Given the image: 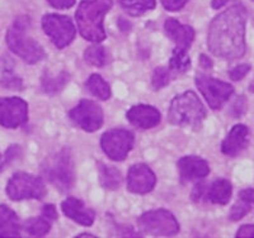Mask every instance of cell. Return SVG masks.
Wrapping results in <instances>:
<instances>
[{"label":"cell","mask_w":254,"mask_h":238,"mask_svg":"<svg viewBox=\"0 0 254 238\" xmlns=\"http://www.w3.org/2000/svg\"><path fill=\"white\" fill-rule=\"evenodd\" d=\"M190 67V58L187 55V51L174 48L173 55L169 60V70L176 74H183Z\"/></svg>","instance_id":"4316f807"},{"label":"cell","mask_w":254,"mask_h":238,"mask_svg":"<svg viewBox=\"0 0 254 238\" xmlns=\"http://www.w3.org/2000/svg\"><path fill=\"white\" fill-rule=\"evenodd\" d=\"M194 81L201 94L203 95V98L212 109H221L222 105L230 99L234 93V88L228 83L210 78L205 74L197 72Z\"/></svg>","instance_id":"ba28073f"},{"label":"cell","mask_w":254,"mask_h":238,"mask_svg":"<svg viewBox=\"0 0 254 238\" xmlns=\"http://www.w3.org/2000/svg\"><path fill=\"white\" fill-rule=\"evenodd\" d=\"M135 137L127 129H112L102 136L101 146L113 161H124L133 147Z\"/></svg>","instance_id":"30bf717a"},{"label":"cell","mask_w":254,"mask_h":238,"mask_svg":"<svg viewBox=\"0 0 254 238\" xmlns=\"http://www.w3.org/2000/svg\"><path fill=\"white\" fill-rule=\"evenodd\" d=\"M1 85L6 89H12V90H20L23 88L22 85V80L18 78L17 75L12 74V72L5 71L3 74V78H1Z\"/></svg>","instance_id":"f546056e"},{"label":"cell","mask_w":254,"mask_h":238,"mask_svg":"<svg viewBox=\"0 0 254 238\" xmlns=\"http://www.w3.org/2000/svg\"><path fill=\"white\" fill-rule=\"evenodd\" d=\"M84 58L92 66L102 67L107 62V52L101 45H92L84 52Z\"/></svg>","instance_id":"83f0119b"},{"label":"cell","mask_w":254,"mask_h":238,"mask_svg":"<svg viewBox=\"0 0 254 238\" xmlns=\"http://www.w3.org/2000/svg\"><path fill=\"white\" fill-rule=\"evenodd\" d=\"M46 187L42 179L27 172L14 174L6 185V195L15 201L24 199L41 200L46 195Z\"/></svg>","instance_id":"8992f818"},{"label":"cell","mask_w":254,"mask_h":238,"mask_svg":"<svg viewBox=\"0 0 254 238\" xmlns=\"http://www.w3.org/2000/svg\"><path fill=\"white\" fill-rule=\"evenodd\" d=\"M229 0H212V3H211V5H212V8L214 9H220L221 6H224L225 4H228Z\"/></svg>","instance_id":"74e56055"},{"label":"cell","mask_w":254,"mask_h":238,"mask_svg":"<svg viewBox=\"0 0 254 238\" xmlns=\"http://www.w3.org/2000/svg\"><path fill=\"white\" fill-rule=\"evenodd\" d=\"M113 5L112 0H83L75 13L79 33L90 42L106 40L103 19Z\"/></svg>","instance_id":"7a4b0ae2"},{"label":"cell","mask_w":254,"mask_h":238,"mask_svg":"<svg viewBox=\"0 0 254 238\" xmlns=\"http://www.w3.org/2000/svg\"><path fill=\"white\" fill-rule=\"evenodd\" d=\"M206 117V109L193 92H186L172 100L168 118L174 126L198 127Z\"/></svg>","instance_id":"5b68a950"},{"label":"cell","mask_w":254,"mask_h":238,"mask_svg":"<svg viewBox=\"0 0 254 238\" xmlns=\"http://www.w3.org/2000/svg\"><path fill=\"white\" fill-rule=\"evenodd\" d=\"M6 166H8V162H6L5 157H4V156L0 153V172L3 171Z\"/></svg>","instance_id":"f35d334b"},{"label":"cell","mask_w":254,"mask_h":238,"mask_svg":"<svg viewBox=\"0 0 254 238\" xmlns=\"http://www.w3.org/2000/svg\"><path fill=\"white\" fill-rule=\"evenodd\" d=\"M122 9L132 17H140L147 10L155 8V0H120Z\"/></svg>","instance_id":"cb8c5ba5"},{"label":"cell","mask_w":254,"mask_h":238,"mask_svg":"<svg viewBox=\"0 0 254 238\" xmlns=\"http://www.w3.org/2000/svg\"><path fill=\"white\" fill-rule=\"evenodd\" d=\"M172 80V71L168 67H158L154 70L151 85L154 90H159L167 86Z\"/></svg>","instance_id":"f1b7e54d"},{"label":"cell","mask_w":254,"mask_h":238,"mask_svg":"<svg viewBox=\"0 0 254 238\" xmlns=\"http://www.w3.org/2000/svg\"><path fill=\"white\" fill-rule=\"evenodd\" d=\"M79 237H93V236L92 235H85V233H84V235H80Z\"/></svg>","instance_id":"ab89813d"},{"label":"cell","mask_w":254,"mask_h":238,"mask_svg":"<svg viewBox=\"0 0 254 238\" xmlns=\"http://www.w3.org/2000/svg\"><path fill=\"white\" fill-rule=\"evenodd\" d=\"M237 237H254V224H246L240 227L237 232Z\"/></svg>","instance_id":"d590c367"},{"label":"cell","mask_w":254,"mask_h":238,"mask_svg":"<svg viewBox=\"0 0 254 238\" xmlns=\"http://www.w3.org/2000/svg\"><path fill=\"white\" fill-rule=\"evenodd\" d=\"M70 119L85 132H94L103 126V110L97 103L83 99L69 113Z\"/></svg>","instance_id":"8fae6325"},{"label":"cell","mask_w":254,"mask_h":238,"mask_svg":"<svg viewBox=\"0 0 254 238\" xmlns=\"http://www.w3.org/2000/svg\"><path fill=\"white\" fill-rule=\"evenodd\" d=\"M29 18L19 17L6 33V43L13 53L26 61L29 65L40 62L45 58V51L40 43L27 35L29 28Z\"/></svg>","instance_id":"3957f363"},{"label":"cell","mask_w":254,"mask_h":238,"mask_svg":"<svg viewBox=\"0 0 254 238\" xmlns=\"http://www.w3.org/2000/svg\"><path fill=\"white\" fill-rule=\"evenodd\" d=\"M140 230L142 233L158 237L174 236L179 232V223L171 212L164 209L150 210L137 219Z\"/></svg>","instance_id":"52a82bcc"},{"label":"cell","mask_w":254,"mask_h":238,"mask_svg":"<svg viewBox=\"0 0 254 238\" xmlns=\"http://www.w3.org/2000/svg\"><path fill=\"white\" fill-rule=\"evenodd\" d=\"M0 237H20V224L17 214L8 205H0Z\"/></svg>","instance_id":"d6986e66"},{"label":"cell","mask_w":254,"mask_h":238,"mask_svg":"<svg viewBox=\"0 0 254 238\" xmlns=\"http://www.w3.org/2000/svg\"><path fill=\"white\" fill-rule=\"evenodd\" d=\"M28 119V105L20 98H0V124L18 128Z\"/></svg>","instance_id":"7c38bea8"},{"label":"cell","mask_w":254,"mask_h":238,"mask_svg":"<svg viewBox=\"0 0 254 238\" xmlns=\"http://www.w3.org/2000/svg\"><path fill=\"white\" fill-rule=\"evenodd\" d=\"M160 1H162L163 6L167 10H169V12H177V10L182 9L187 4L188 0H160Z\"/></svg>","instance_id":"1f68e13d"},{"label":"cell","mask_w":254,"mask_h":238,"mask_svg":"<svg viewBox=\"0 0 254 238\" xmlns=\"http://www.w3.org/2000/svg\"><path fill=\"white\" fill-rule=\"evenodd\" d=\"M63 213L66 215L67 218L76 222L83 226H92L95 218V212L90 208H88L81 200L76 198H67L61 204Z\"/></svg>","instance_id":"e0dca14e"},{"label":"cell","mask_w":254,"mask_h":238,"mask_svg":"<svg viewBox=\"0 0 254 238\" xmlns=\"http://www.w3.org/2000/svg\"><path fill=\"white\" fill-rule=\"evenodd\" d=\"M254 207V189H244L239 192V198H238L237 203L234 204V207L231 208L229 218L231 221H240L244 218L247 214L252 210Z\"/></svg>","instance_id":"ffe728a7"},{"label":"cell","mask_w":254,"mask_h":238,"mask_svg":"<svg viewBox=\"0 0 254 238\" xmlns=\"http://www.w3.org/2000/svg\"><path fill=\"white\" fill-rule=\"evenodd\" d=\"M199 65H201V66L206 70L212 69V61H211L207 56L203 55V53L201 55V57H199Z\"/></svg>","instance_id":"8d00e7d4"},{"label":"cell","mask_w":254,"mask_h":238,"mask_svg":"<svg viewBox=\"0 0 254 238\" xmlns=\"http://www.w3.org/2000/svg\"><path fill=\"white\" fill-rule=\"evenodd\" d=\"M99 178H101V183L104 188L112 190L117 189L122 181L121 172L119 170L103 164H99Z\"/></svg>","instance_id":"d4e9b609"},{"label":"cell","mask_w":254,"mask_h":238,"mask_svg":"<svg viewBox=\"0 0 254 238\" xmlns=\"http://www.w3.org/2000/svg\"><path fill=\"white\" fill-rule=\"evenodd\" d=\"M41 170L45 179L61 192L69 191L74 187L75 171L71 151L69 148H63L60 152L50 156L45 160Z\"/></svg>","instance_id":"277c9868"},{"label":"cell","mask_w":254,"mask_h":238,"mask_svg":"<svg viewBox=\"0 0 254 238\" xmlns=\"http://www.w3.org/2000/svg\"><path fill=\"white\" fill-rule=\"evenodd\" d=\"M164 31L168 37L176 43V48L187 51L193 42L194 31L192 29V27L179 23L178 20L173 19V18L165 20Z\"/></svg>","instance_id":"2e32d148"},{"label":"cell","mask_w":254,"mask_h":238,"mask_svg":"<svg viewBox=\"0 0 254 238\" xmlns=\"http://www.w3.org/2000/svg\"><path fill=\"white\" fill-rule=\"evenodd\" d=\"M85 88L92 95L97 96L101 100H107L111 96V88L106 81L102 79L101 75L93 74L85 83Z\"/></svg>","instance_id":"603a6c76"},{"label":"cell","mask_w":254,"mask_h":238,"mask_svg":"<svg viewBox=\"0 0 254 238\" xmlns=\"http://www.w3.org/2000/svg\"><path fill=\"white\" fill-rule=\"evenodd\" d=\"M181 179L185 181L198 180L208 175L210 166L206 160L197 156H185L177 164Z\"/></svg>","instance_id":"9a60e30c"},{"label":"cell","mask_w":254,"mask_h":238,"mask_svg":"<svg viewBox=\"0 0 254 238\" xmlns=\"http://www.w3.org/2000/svg\"><path fill=\"white\" fill-rule=\"evenodd\" d=\"M249 141V129L244 124H237L231 128L230 132L222 141L221 151L226 156H234L239 155L243 149L247 147V143Z\"/></svg>","instance_id":"ac0fdd59"},{"label":"cell","mask_w":254,"mask_h":238,"mask_svg":"<svg viewBox=\"0 0 254 238\" xmlns=\"http://www.w3.org/2000/svg\"><path fill=\"white\" fill-rule=\"evenodd\" d=\"M51 6L56 9H69L75 4V0H47Z\"/></svg>","instance_id":"e575fe53"},{"label":"cell","mask_w":254,"mask_h":238,"mask_svg":"<svg viewBox=\"0 0 254 238\" xmlns=\"http://www.w3.org/2000/svg\"><path fill=\"white\" fill-rule=\"evenodd\" d=\"M247 9L235 3L211 22L207 43L211 53L217 57L234 60L246 52Z\"/></svg>","instance_id":"6da1fadb"},{"label":"cell","mask_w":254,"mask_h":238,"mask_svg":"<svg viewBox=\"0 0 254 238\" xmlns=\"http://www.w3.org/2000/svg\"><path fill=\"white\" fill-rule=\"evenodd\" d=\"M70 80V75L66 71H61L56 76H51L49 72H45L42 76V89L50 95H55L61 92Z\"/></svg>","instance_id":"7402d4cb"},{"label":"cell","mask_w":254,"mask_h":238,"mask_svg":"<svg viewBox=\"0 0 254 238\" xmlns=\"http://www.w3.org/2000/svg\"><path fill=\"white\" fill-rule=\"evenodd\" d=\"M20 153H22V151H20L19 146H17V144H13V146L9 147V148L6 149L5 155H4L6 162H8V165L10 164L12 161H14L17 157H19Z\"/></svg>","instance_id":"d6a6232c"},{"label":"cell","mask_w":254,"mask_h":238,"mask_svg":"<svg viewBox=\"0 0 254 238\" xmlns=\"http://www.w3.org/2000/svg\"><path fill=\"white\" fill-rule=\"evenodd\" d=\"M42 215L51 222L58 219V212H56L55 205H52V204H46V205H44V208H42Z\"/></svg>","instance_id":"836d02e7"},{"label":"cell","mask_w":254,"mask_h":238,"mask_svg":"<svg viewBox=\"0 0 254 238\" xmlns=\"http://www.w3.org/2000/svg\"><path fill=\"white\" fill-rule=\"evenodd\" d=\"M50 228H51V221L45 218L44 215L27 219L23 224V230L26 231V233L36 236V237H42L47 235L50 232Z\"/></svg>","instance_id":"484cf974"},{"label":"cell","mask_w":254,"mask_h":238,"mask_svg":"<svg viewBox=\"0 0 254 238\" xmlns=\"http://www.w3.org/2000/svg\"><path fill=\"white\" fill-rule=\"evenodd\" d=\"M233 194V187L229 180L220 179V180L214 181L211 184L210 189L207 190V198L210 199L211 203L221 204L225 205L229 203Z\"/></svg>","instance_id":"44dd1931"},{"label":"cell","mask_w":254,"mask_h":238,"mask_svg":"<svg viewBox=\"0 0 254 238\" xmlns=\"http://www.w3.org/2000/svg\"><path fill=\"white\" fill-rule=\"evenodd\" d=\"M126 118L132 126L141 129L154 128L162 121V115L156 108L146 104H139L128 109Z\"/></svg>","instance_id":"5bb4252c"},{"label":"cell","mask_w":254,"mask_h":238,"mask_svg":"<svg viewBox=\"0 0 254 238\" xmlns=\"http://www.w3.org/2000/svg\"><path fill=\"white\" fill-rule=\"evenodd\" d=\"M42 28L58 48L69 46L76 35L75 26L66 15L46 14L42 18Z\"/></svg>","instance_id":"9c48e42d"},{"label":"cell","mask_w":254,"mask_h":238,"mask_svg":"<svg viewBox=\"0 0 254 238\" xmlns=\"http://www.w3.org/2000/svg\"><path fill=\"white\" fill-rule=\"evenodd\" d=\"M156 184L155 174L144 164L133 165L127 174V189L135 194H146L154 189Z\"/></svg>","instance_id":"4fadbf2b"},{"label":"cell","mask_w":254,"mask_h":238,"mask_svg":"<svg viewBox=\"0 0 254 238\" xmlns=\"http://www.w3.org/2000/svg\"><path fill=\"white\" fill-rule=\"evenodd\" d=\"M251 65H248V63H242V65H238V66H235L234 69L231 70V71L229 72V76H230L231 80L239 81L251 71Z\"/></svg>","instance_id":"4dcf8cb0"}]
</instances>
